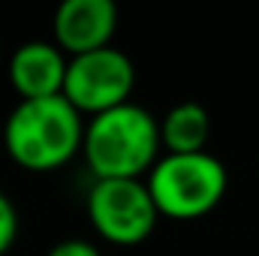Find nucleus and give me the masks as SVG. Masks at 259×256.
<instances>
[{
	"instance_id": "1",
	"label": "nucleus",
	"mask_w": 259,
	"mask_h": 256,
	"mask_svg": "<svg viewBox=\"0 0 259 256\" xmlns=\"http://www.w3.org/2000/svg\"><path fill=\"white\" fill-rule=\"evenodd\" d=\"M160 121L136 103H124L103 115H94L84 127V163L94 181L142 178L151 175L163 157Z\"/></svg>"
},
{
	"instance_id": "2",
	"label": "nucleus",
	"mask_w": 259,
	"mask_h": 256,
	"mask_svg": "<svg viewBox=\"0 0 259 256\" xmlns=\"http://www.w3.org/2000/svg\"><path fill=\"white\" fill-rule=\"evenodd\" d=\"M81 112L61 97L18 100L3 127L6 154L30 172H52L66 166L84 145Z\"/></svg>"
},
{
	"instance_id": "3",
	"label": "nucleus",
	"mask_w": 259,
	"mask_h": 256,
	"mask_svg": "<svg viewBox=\"0 0 259 256\" xmlns=\"http://www.w3.org/2000/svg\"><path fill=\"white\" fill-rule=\"evenodd\" d=\"M163 217L196 220L220 205L226 196V166L208 154H163L145 178Z\"/></svg>"
},
{
	"instance_id": "4",
	"label": "nucleus",
	"mask_w": 259,
	"mask_h": 256,
	"mask_svg": "<svg viewBox=\"0 0 259 256\" xmlns=\"http://www.w3.org/2000/svg\"><path fill=\"white\" fill-rule=\"evenodd\" d=\"M88 217L103 241L118 244V247H133V244L148 241V235L157 229V220L163 214L148 190V181L109 178V181L91 184Z\"/></svg>"
},
{
	"instance_id": "5",
	"label": "nucleus",
	"mask_w": 259,
	"mask_h": 256,
	"mask_svg": "<svg viewBox=\"0 0 259 256\" xmlns=\"http://www.w3.org/2000/svg\"><path fill=\"white\" fill-rule=\"evenodd\" d=\"M133 88H136V66L127 52L115 46L69 58L64 97L81 115L94 118L124 103H133L130 100Z\"/></svg>"
},
{
	"instance_id": "6",
	"label": "nucleus",
	"mask_w": 259,
	"mask_h": 256,
	"mask_svg": "<svg viewBox=\"0 0 259 256\" xmlns=\"http://www.w3.org/2000/svg\"><path fill=\"white\" fill-rule=\"evenodd\" d=\"M118 30V6L112 0H66L55 12V42L69 58L112 46Z\"/></svg>"
},
{
	"instance_id": "7",
	"label": "nucleus",
	"mask_w": 259,
	"mask_h": 256,
	"mask_svg": "<svg viewBox=\"0 0 259 256\" xmlns=\"http://www.w3.org/2000/svg\"><path fill=\"white\" fill-rule=\"evenodd\" d=\"M69 72V55L52 39L21 42L9 58V81L21 100L61 97Z\"/></svg>"
},
{
	"instance_id": "8",
	"label": "nucleus",
	"mask_w": 259,
	"mask_h": 256,
	"mask_svg": "<svg viewBox=\"0 0 259 256\" xmlns=\"http://www.w3.org/2000/svg\"><path fill=\"white\" fill-rule=\"evenodd\" d=\"M160 136H163L166 154H199L208 145L211 118L199 103H190V100L178 103L163 115Z\"/></svg>"
},
{
	"instance_id": "9",
	"label": "nucleus",
	"mask_w": 259,
	"mask_h": 256,
	"mask_svg": "<svg viewBox=\"0 0 259 256\" xmlns=\"http://www.w3.org/2000/svg\"><path fill=\"white\" fill-rule=\"evenodd\" d=\"M15 235H18V211L12 199L0 190V256L15 244Z\"/></svg>"
},
{
	"instance_id": "10",
	"label": "nucleus",
	"mask_w": 259,
	"mask_h": 256,
	"mask_svg": "<svg viewBox=\"0 0 259 256\" xmlns=\"http://www.w3.org/2000/svg\"><path fill=\"white\" fill-rule=\"evenodd\" d=\"M49 256H103V253H100L97 244H91L84 238H66L61 244H55L49 250Z\"/></svg>"
}]
</instances>
